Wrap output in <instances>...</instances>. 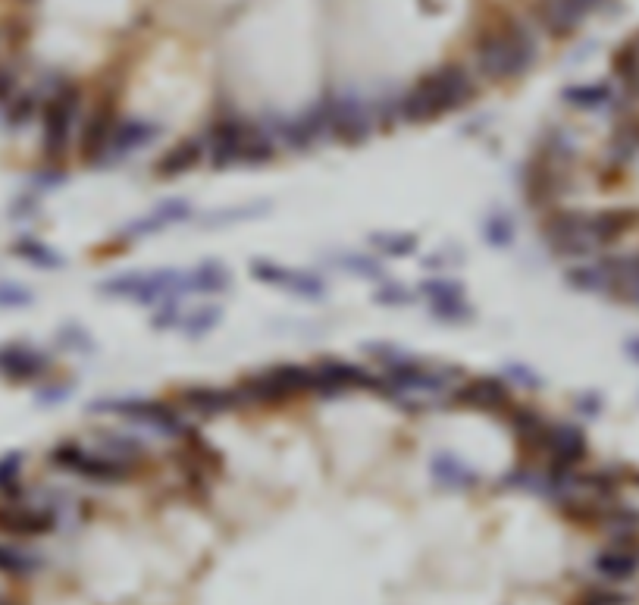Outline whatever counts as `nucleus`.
Wrapping results in <instances>:
<instances>
[{
	"mask_svg": "<svg viewBox=\"0 0 639 605\" xmlns=\"http://www.w3.org/2000/svg\"><path fill=\"white\" fill-rule=\"evenodd\" d=\"M473 95H477V82H473L470 69L448 63V66H439L436 73H430L426 79H420L405 95V101H401L398 113L405 116L408 123H430L442 113H455Z\"/></svg>",
	"mask_w": 639,
	"mask_h": 605,
	"instance_id": "f257e3e1",
	"label": "nucleus"
},
{
	"mask_svg": "<svg viewBox=\"0 0 639 605\" xmlns=\"http://www.w3.org/2000/svg\"><path fill=\"white\" fill-rule=\"evenodd\" d=\"M536 63V35L517 19H505L499 29L480 35L477 41V69L486 79L505 82L524 76Z\"/></svg>",
	"mask_w": 639,
	"mask_h": 605,
	"instance_id": "f03ea898",
	"label": "nucleus"
},
{
	"mask_svg": "<svg viewBox=\"0 0 639 605\" xmlns=\"http://www.w3.org/2000/svg\"><path fill=\"white\" fill-rule=\"evenodd\" d=\"M82 113V88L60 82L41 107V151L47 164H60L73 142V132Z\"/></svg>",
	"mask_w": 639,
	"mask_h": 605,
	"instance_id": "7ed1b4c3",
	"label": "nucleus"
},
{
	"mask_svg": "<svg viewBox=\"0 0 639 605\" xmlns=\"http://www.w3.org/2000/svg\"><path fill=\"white\" fill-rule=\"evenodd\" d=\"M47 461H51V468L57 471H66V474H76L88 483H123L135 474V461L129 458H116V455H107V452H88L85 446H79V442H57V446L51 449V455H47Z\"/></svg>",
	"mask_w": 639,
	"mask_h": 605,
	"instance_id": "20e7f679",
	"label": "nucleus"
},
{
	"mask_svg": "<svg viewBox=\"0 0 639 605\" xmlns=\"http://www.w3.org/2000/svg\"><path fill=\"white\" fill-rule=\"evenodd\" d=\"M104 295L132 298L138 305H154V301H176L182 292H188V276L157 270V273H123L101 283Z\"/></svg>",
	"mask_w": 639,
	"mask_h": 605,
	"instance_id": "39448f33",
	"label": "nucleus"
},
{
	"mask_svg": "<svg viewBox=\"0 0 639 605\" xmlns=\"http://www.w3.org/2000/svg\"><path fill=\"white\" fill-rule=\"evenodd\" d=\"M91 414H116L126 417V421H135L141 427H151L163 436H182L188 427L182 421V414L163 402H151V399H101L88 405Z\"/></svg>",
	"mask_w": 639,
	"mask_h": 605,
	"instance_id": "423d86ee",
	"label": "nucleus"
},
{
	"mask_svg": "<svg viewBox=\"0 0 639 605\" xmlns=\"http://www.w3.org/2000/svg\"><path fill=\"white\" fill-rule=\"evenodd\" d=\"M546 242L561 258H586V254H593L599 248L593 232H589V214H580V211L552 214L546 223Z\"/></svg>",
	"mask_w": 639,
	"mask_h": 605,
	"instance_id": "0eeeda50",
	"label": "nucleus"
},
{
	"mask_svg": "<svg viewBox=\"0 0 639 605\" xmlns=\"http://www.w3.org/2000/svg\"><path fill=\"white\" fill-rule=\"evenodd\" d=\"M57 527V508L54 505H29V502H0V530L10 537H44Z\"/></svg>",
	"mask_w": 639,
	"mask_h": 605,
	"instance_id": "6e6552de",
	"label": "nucleus"
},
{
	"mask_svg": "<svg viewBox=\"0 0 639 605\" xmlns=\"http://www.w3.org/2000/svg\"><path fill=\"white\" fill-rule=\"evenodd\" d=\"M329 110V135L345 145H361L373 132V110L358 98H333L326 101Z\"/></svg>",
	"mask_w": 639,
	"mask_h": 605,
	"instance_id": "1a4fd4ad",
	"label": "nucleus"
},
{
	"mask_svg": "<svg viewBox=\"0 0 639 605\" xmlns=\"http://www.w3.org/2000/svg\"><path fill=\"white\" fill-rule=\"evenodd\" d=\"M251 123L239 120V116H220L210 126V164L217 170L239 167L245 157V142H248Z\"/></svg>",
	"mask_w": 639,
	"mask_h": 605,
	"instance_id": "9d476101",
	"label": "nucleus"
},
{
	"mask_svg": "<svg viewBox=\"0 0 639 605\" xmlns=\"http://www.w3.org/2000/svg\"><path fill=\"white\" fill-rule=\"evenodd\" d=\"M51 370V358L38 352L29 342H7L0 345V380L7 383H35Z\"/></svg>",
	"mask_w": 639,
	"mask_h": 605,
	"instance_id": "9b49d317",
	"label": "nucleus"
},
{
	"mask_svg": "<svg viewBox=\"0 0 639 605\" xmlns=\"http://www.w3.org/2000/svg\"><path fill=\"white\" fill-rule=\"evenodd\" d=\"M549 458L552 471H574L586 458V436L574 424H549L546 436H542V452Z\"/></svg>",
	"mask_w": 639,
	"mask_h": 605,
	"instance_id": "f8f14e48",
	"label": "nucleus"
},
{
	"mask_svg": "<svg viewBox=\"0 0 639 605\" xmlns=\"http://www.w3.org/2000/svg\"><path fill=\"white\" fill-rule=\"evenodd\" d=\"M311 370H314V392H323V395H342L351 389H380V383H376L367 370L348 361L326 358Z\"/></svg>",
	"mask_w": 639,
	"mask_h": 605,
	"instance_id": "ddd939ff",
	"label": "nucleus"
},
{
	"mask_svg": "<svg viewBox=\"0 0 639 605\" xmlns=\"http://www.w3.org/2000/svg\"><path fill=\"white\" fill-rule=\"evenodd\" d=\"M116 123H120V120H116V110H113L110 101L94 107V113L88 116V123L82 126V138H79V151L85 157V164H101V160H107Z\"/></svg>",
	"mask_w": 639,
	"mask_h": 605,
	"instance_id": "4468645a",
	"label": "nucleus"
},
{
	"mask_svg": "<svg viewBox=\"0 0 639 605\" xmlns=\"http://www.w3.org/2000/svg\"><path fill=\"white\" fill-rule=\"evenodd\" d=\"M455 402L461 408L483 411V414L511 411V386L505 380H495V377H477V380L458 386Z\"/></svg>",
	"mask_w": 639,
	"mask_h": 605,
	"instance_id": "2eb2a0df",
	"label": "nucleus"
},
{
	"mask_svg": "<svg viewBox=\"0 0 639 605\" xmlns=\"http://www.w3.org/2000/svg\"><path fill=\"white\" fill-rule=\"evenodd\" d=\"M602 7V0H542L539 4V22L542 29L555 38H564L580 29V22Z\"/></svg>",
	"mask_w": 639,
	"mask_h": 605,
	"instance_id": "dca6fc26",
	"label": "nucleus"
},
{
	"mask_svg": "<svg viewBox=\"0 0 639 605\" xmlns=\"http://www.w3.org/2000/svg\"><path fill=\"white\" fill-rule=\"evenodd\" d=\"M251 276L260 279V283L267 286H279V289H289L295 295L304 298H320L326 292V283L317 273H307V270H286V267H276L270 261H254L251 264Z\"/></svg>",
	"mask_w": 639,
	"mask_h": 605,
	"instance_id": "f3484780",
	"label": "nucleus"
},
{
	"mask_svg": "<svg viewBox=\"0 0 639 605\" xmlns=\"http://www.w3.org/2000/svg\"><path fill=\"white\" fill-rule=\"evenodd\" d=\"M593 568L599 577L611 580V584H624V580L639 574V543H614L596 555Z\"/></svg>",
	"mask_w": 639,
	"mask_h": 605,
	"instance_id": "a211bd4d",
	"label": "nucleus"
},
{
	"mask_svg": "<svg viewBox=\"0 0 639 605\" xmlns=\"http://www.w3.org/2000/svg\"><path fill=\"white\" fill-rule=\"evenodd\" d=\"M182 405H185V411H192L198 417H220L232 408H239L242 399H239V392H229V389L195 386V389L182 392Z\"/></svg>",
	"mask_w": 639,
	"mask_h": 605,
	"instance_id": "6ab92c4d",
	"label": "nucleus"
},
{
	"mask_svg": "<svg viewBox=\"0 0 639 605\" xmlns=\"http://www.w3.org/2000/svg\"><path fill=\"white\" fill-rule=\"evenodd\" d=\"M282 135H286V142L295 145V148H311V145H317L320 138L329 135V110H326V101H323V104H314L307 113H301L298 120H292L286 129H282Z\"/></svg>",
	"mask_w": 639,
	"mask_h": 605,
	"instance_id": "aec40b11",
	"label": "nucleus"
},
{
	"mask_svg": "<svg viewBox=\"0 0 639 605\" xmlns=\"http://www.w3.org/2000/svg\"><path fill=\"white\" fill-rule=\"evenodd\" d=\"M192 217V204L182 201V198H173V201H163L160 207H154V211L148 217L135 220L132 226H126L123 239H141V236H151V232L170 226V223H182Z\"/></svg>",
	"mask_w": 639,
	"mask_h": 605,
	"instance_id": "412c9836",
	"label": "nucleus"
},
{
	"mask_svg": "<svg viewBox=\"0 0 639 605\" xmlns=\"http://www.w3.org/2000/svg\"><path fill=\"white\" fill-rule=\"evenodd\" d=\"M157 126L154 123H145V120H120L116 123V132H113V142H110V151L107 157H126L138 148H145L151 138H154Z\"/></svg>",
	"mask_w": 639,
	"mask_h": 605,
	"instance_id": "4be33fe9",
	"label": "nucleus"
},
{
	"mask_svg": "<svg viewBox=\"0 0 639 605\" xmlns=\"http://www.w3.org/2000/svg\"><path fill=\"white\" fill-rule=\"evenodd\" d=\"M636 223H639L636 211H602L589 217V232H593L596 245H611L621 236H627Z\"/></svg>",
	"mask_w": 639,
	"mask_h": 605,
	"instance_id": "5701e85b",
	"label": "nucleus"
},
{
	"mask_svg": "<svg viewBox=\"0 0 639 605\" xmlns=\"http://www.w3.org/2000/svg\"><path fill=\"white\" fill-rule=\"evenodd\" d=\"M201 142H195V138H185V142H179L173 151H167L160 160H157V176H167V179H176V176H185L192 173L198 164H201Z\"/></svg>",
	"mask_w": 639,
	"mask_h": 605,
	"instance_id": "b1692460",
	"label": "nucleus"
},
{
	"mask_svg": "<svg viewBox=\"0 0 639 605\" xmlns=\"http://www.w3.org/2000/svg\"><path fill=\"white\" fill-rule=\"evenodd\" d=\"M433 480L445 490H473L480 483V477L473 474L464 461H458L455 455H436L433 458Z\"/></svg>",
	"mask_w": 639,
	"mask_h": 605,
	"instance_id": "393cba45",
	"label": "nucleus"
},
{
	"mask_svg": "<svg viewBox=\"0 0 639 605\" xmlns=\"http://www.w3.org/2000/svg\"><path fill=\"white\" fill-rule=\"evenodd\" d=\"M10 251L16 254L19 261H26V264L38 267V270H60V267H63L60 254H57L51 245H44L41 239H35V236H19V239L10 245Z\"/></svg>",
	"mask_w": 639,
	"mask_h": 605,
	"instance_id": "a878e982",
	"label": "nucleus"
},
{
	"mask_svg": "<svg viewBox=\"0 0 639 605\" xmlns=\"http://www.w3.org/2000/svg\"><path fill=\"white\" fill-rule=\"evenodd\" d=\"M564 101L577 107V110H602L608 104H614V88L608 82H586V85H574L564 91Z\"/></svg>",
	"mask_w": 639,
	"mask_h": 605,
	"instance_id": "bb28decb",
	"label": "nucleus"
},
{
	"mask_svg": "<svg viewBox=\"0 0 639 605\" xmlns=\"http://www.w3.org/2000/svg\"><path fill=\"white\" fill-rule=\"evenodd\" d=\"M38 568H41V562H38V558H35L32 552L19 549V546H13V543H7V540H0V574H4V577L26 580V577H32Z\"/></svg>",
	"mask_w": 639,
	"mask_h": 605,
	"instance_id": "cd10ccee",
	"label": "nucleus"
},
{
	"mask_svg": "<svg viewBox=\"0 0 639 605\" xmlns=\"http://www.w3.org/2000/svg\"><path fill=\"white\" fill-rule=\"evenodd\" d=\"M41 107H44V101L35 88H19L16 98L4 107V120H7L10 129H22L35 120V116L41 113Z\"/></svg>",
	"mask_w": 639,
	"mask_h": 605,
	"instance_id": "c85d7f7f",
	"label": "nucleus"
},
{
	"mask_svg": "<svg viewBox=\"0 0 639 605\" xmlns=\"http://www.w3.org/2000/svg\"><path fill=\"white\" fill-rule=\"evenodd\" d=\"M229 289V270L217 261H207L198 270L188 273V292H201V295H217Z\"/></svg>",
	"mask_w": 639,
	"mask_h": 605,
	"instance_id": "c756f323",
	"label": "nucleus"
},
{
	"mask_svg": "<svg viewBox=\"0 0 639 605\" xmlns=\"http://www.w3.org/2000/svg\"><path fill=\"white\" fill-rule=\"evenodd\" d=\"M639 154V123H621L608 145V160L614 167H624Z\"/></svg>",
	"mask_w": 639,
	"mask_h": 605,
	"instance_id": "7c9ffc66",
	"label": "nucleus"
},
{
	"mask_svg": "<svg viewBox=\"0 0 639 605\" xmlns=\"http://www.w3.org/2000/svg\"><path fill=\"white\" fill-rule=\"evenodd\" d=\"M22 464H26V455L22 452L0 455V496L10 502L26 496V490H22Z\"/></svg>",
	"mask_w": 639,
	"mask_h": 605,
	"instance_id": "2f4dec72",
	"label": "nucleus"
},
{
	"mask_svg": "<svg viewBox=\"0 0 639 605\" xmlns=\"http://www.w3.org/2000/svg\"><path fill=\"white\" fill-rule=\"evenodd\" d=\"M370 245L389 254V258H405V254L417 248V239L411 232H376V236H370Z\"/></svg>",
	"mask_w": 639,
	"mask_h": 605,
	"instance_id": "473e14b6",
	"label": "nucleus"
},
{
	"mask_svg": "<svg viewBox=\"0 0 639 605\" xmlns=\"http://www.w3.org/2000/svg\"><path fill=\"white\" fill-rule=\"evenodd\" d=\"M101 449L107 455H116V458H129V461H138L141 455H145V446H141V439L129 436V433H101Z\"/></svg>",
	"mask_w": 639,
	"mask_h": 605,
	"instance_id": "72a5a7b5",
	"label": "nucleus"
},
{
	"mask_svg": "<svg viewBox=\"0 0 639 605\" xmlns=\"http://www.w3.org/2000/svg\"><path fill=\"white\" fill-rule=\"evenodd\" d=\"M567 286H574L577 292H608V276H605L602 264L574 267L567 273Z\"/></svg>",
	"mask_w": 639,
	"mask_h": 605,
	"instance_id": "f704fd0d",
	"label": "nucleus"
},
{
	"mask_svg": "<svg viewBox=\"0 0 639 605\" xmlns=\"http://www.w3.org/2000/svg\"><path fill=\"white\" fill-rule=\"evenodd\" d=\"M483 239L492 248H508L514 242V220L508 214H489L483 223Z\"/></svg>",
	"mask_w": 639,
	"mask_h": 605,
	"instance_id": "c9c22d12",
	"label": "nucleus"
},
{
	"mask_svg": "<svg viewBox=\"0 0 639 605\" xmlns=\"http://www.w3.org/2000/svg\"><path fill=\"white\" fill-rule=\"evenodd\" d=\"M220 308H213V305H207V308H198V311H192V314H188V317H182V323H179V327L188 333V336H204V333H210L213 327H217V323H220Z\"/></svg>",
	"mask_w": 639,
	"mask_h": 605,
	"instance_id": "e433bc0d",
	"label": "nucleus"
},
{
	"mask_svg": "<svg viewBox=\"0 0 639 605\" xmlns=\"http://www.w3.org/2000/svg\"><path fill=\"white\" fill-rule=\"evenodd\" d=\"M433 317L436 320H445V323H467V320H473V308L464 301V295L461 298H445V301H433Z\"/></svg>",
	"mask_w": 639,
	"mask_h": 605,
	"instance_id": "4c0bfd02",
	"label": "nucleus"
},
{
	"mask_svg": "<svg viewBox=\"0 0 639 605\" xmlns=\"http://www.w3.org/2000/svg\"><path fill=\"white\" fill-rule=\"evenodd\" d=\"M420 292H423V298L430 301H445V298H461L464 295V289H461V283H455V279H430V283H423L420 286Z\"/></svg>",
	"mask_w": 639,
	"mask_h": 605,
	"instance_id": "58836bf2",
	"label": "nucleus"
},
{
	"mask_svg": "<svg viewBox=\"0 0 639 605\" xmlns=\"http://www.w3.org/2000/svg\"><path fill=\"white\" fill-rule=\"evenodd\" d=\"M35 301V295L19 286V283H0V308L4 311H13V308H29Z\"/></svg>",
	"mask_w": 639,
	"mask_h": 605,
	"instance_id": "ea45409f",
	"label": "nucleus"
},
{
	"mask_svg": "<svg viewBox=\"0 0 639 605\" xmlns=\"http://www.w3.org/2000/svg\"><path fill=\"white\" fill-rule=\"evenodd\" d=\"M19 88H22L19 69L13 63H0V107H7L16 98Z\"/></svg>",
	"mask_w": 639,
	"mask_h": 605,
	"instance_id": "a19ab883",
	"label": "nucleus"
},
{
	"mask_svg": "<svg viewBox=\"0 0 639 605\" xmlns=\"http://www.w3.org/2000/svg\"><path fill=\"white\" fill-rule=\"evenodd\" d=\"M342 267L358 276H383V267L373 258H364V254H348V258H342Z\"/></svg>",
	"mask_w": 639,
	"mask_h": 605,
	"instance_id": "79ce46f5",
	"label": "nucleus"
},
{
	"mask_svg": "<svg viewBox=\"0 0 639 605\" xmlns=\"http://www.w3.org/2000/svg\"><path fill=\"white\" fill-rule=\"evenodd\" d=\"M60 345L73 348V352H91V339L79 330V327H69L60 333Z\"/></svg>",
	"mask_w": 639,
	"mask_h": 605,
	"instance_id": "37998d69",
	"label": "nucleus"
},
{
	"mask_svg": "<svg viewBox=\"0 0 639 605\" xmlns=\"http://www.w3.org/2000/svg\"><path fill=\"white\" fill-rule=\"evenodd\" d=\"M182 323V311H179V305L176 301H170V305H163L160 308V314H154V327H179Z\"/></svg>",
	"mask_w": 639,
	"mask_h": 605,
	"instance_id": "c03bdc74",
	"label": "nucleus"
},
{
	"mask_svg": "<svg viewBox=\"0 0 639 605\" xmlns=\"http://www.w3.org/2000/svg\"><path fill=\"white\" fill-rule=\"evenodd\" d=\"M376 301H383V305H408V301H411V295L405 292V289H401L398 283L392 286H383L380 292H376Z\"/></svg>",
	"mask_w": 639,
	"mask_h": 605,
	"instance_id": "a18cd8bd",
	"label": "nucleus"
},
{
	"mask_svg": "<svg viewBox=\"0 0 639 605\" xmlns=\"http://www.w3.org/2000/svg\"><path fill=\"white\" fill-rule=\"evenodd\" d=\"M624 602L627 599L621 593H605V590H593L583 599V605H624Z\"/></svg>",
	"mask_w": 639,
	"mask_h": 605,
	"instance_id": "49530a36",
	"label": "nucleus"
},
{
	"mask_svg": "<svg viewBox=\"0 0 639 605\" xmlns=\"http://www.w3.org/2000/svg\"><path fill=\"white\" fill-rule=\"evenodd\" d=\"M69 395V386H44L41 392H38V402H44V405H51V402H60V399H66Z\"/></svg>",
	"mask_w": 639,
	"mask_h": 605,
	"instance_id": "de8ad7c7",
	"label": "nucleus"
},
{
	"mask_svg": "<svg viewBox=\"0 0 639 605\" xmlns=\"http://www.w3.org/2000/svg\"><path fill=\"white\" fill-rule=\"evenodd\" d=\"M26 217H35V201L22 198V201L13 204V220H26Z\"/></svg>",
	"mask_w": 639,
	"mask_h": 605,
	"instance_id": "09e8293b",
	"label": "nucleus"
},
{
	"mask_svg": "<svg viewBox=\"0 0 639 605\" xmlns=\"http://www.w3.org/2000/svg\"><path fill=\"white\" fill-rule=\"evenodd\" d=\"M508 374H511L514 380H527V383H530V389H536V386H539L536 374H530V370H527V367H517V364H514V367L508 370Z\"/></svg>",
	"mask_w": 639,
	"mask_h": 605,
	"instance_id": "8fccbe9b",
	"label": "nucleus"
},
{
	"mask_svg": "<svg viewBox=\"0 0 639 605\" xmlns=\"http://www.w3.org/2000/svg\"><path fill=\"white\" fill-rule=\"evenodd\" d=\"M577 405H580V411H583V414H589V417H596V414H599V399H593V395H586V399H580Z\"/></svg>",
	"mask_w": 639,
	"mask_h": 605,
	"instance_id": "3c124183",
	"label": "nucleus"
},
{
	"mask_svg": "<svg viewBox=\"0 0 639 605\" xmlns=\"http://www.w3.org/2000/svg\"><path fill=\"white\" fill-rule=\"evenodd\" d=\"M624 348H627V355H630V358H633V361L639 364V336L627 339V345H624Z\"/></svg>",
	"mask_w": 639,
	"mask_h": 605,
	"instance_id": "603ef678",
	"label": "nucleus"
}]
</instances>
